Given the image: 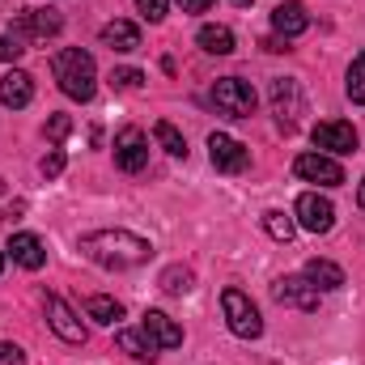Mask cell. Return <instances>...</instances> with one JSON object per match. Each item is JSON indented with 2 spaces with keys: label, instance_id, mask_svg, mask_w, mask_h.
I'll use <instances>...</instances> for the list:
<instances>
[{
  "label": "cell",
  "instance_id": "cell-23",
  "mask_svg": "<svg viewBox=\"0 0 365 365\" xmlns=\"http://www.w3.org/2000/svg\"><path fill=\"white\" fill-rule=\"evenodd\" d=\"M264 230H268V238H276V242H293L297 238V221L289 217V212H264Z\"/></svg>",
  "mask_w": 365,
  "mask_h": 365
},
{
  "label": "cell",
  "instance_id": "cell-10",
  "mask_svg": "<svg viewBox=\"0 0 365 365\" xmlns=\"http://www.w3.org/2000/svg\"><path fill=\"white\" fill-rule=\"evenodd\" d=\"M43 306H47V323H51V331H56L64 344H86V323L77 319V310H73L60 293H47Z\"/></svg>",
  "mask_w": 365,
  "mask_h": 365
},
{
  "label": "cell",
  "instance_id": "cell-16",
  "mask_svg": "<svg viewBox=\"0 0 365 365\" xmlns=\"http://www.w3.org/2000/svg\"><path fill=\"white\" fill-rule=\"evenodd\" d=\"M272 30L276 34H284V38H297V34L310 30V13H306L297 0H284V4H276L272 9Z\"/></svg>",
  "mask_w": 365,
  "mask_h": 365
},
{
  "label": "cell",
  "instance_id": "cell-33",
  "mask_svg": "<svg viewBox=\"0 0 365 365\" xmlns=\"http://www.w3.org/2000/svg\"><path fill=\"white\" fill-rule=\"evenodd\" d=\"M208 4H212V0H179V9H182V13H204Z\"/></svg>",
  "mask_w": 365,
  "mask_h": 365
},
{
  "label": "cell",
  "instance_id": "cell-37",
  "mask_svg": "<svg viewBox=\"0 0 365 365\" xmlns=\"http://www.w3.org/2000/svg\"><path fill=\"white\" fill-rule=\"evenodd\" d=\"M0 272H4V255H0Z\"/></svg>",
  "mask_w": 365,
  "mask_h": 365
},
{
  "label": "cell",
  "instance_id": "cell-24",
  "mask_svg": "<svg viewBox=\"0 0 365 365\" xmlns=\"http://www.w3.org/2000/svg\"><path fill=\"white\" fill-rule=\"evenodd\" d=\"M153 136H158V145L170 153V158H187V140H182V132L175 128V123H153Z\"/></svg>",
  "mask_w": 365,
  "mask_h": 365
},
{
  "label": "cell",
  "instance_id": "cell-5",
  "mask_svg": "<svg viewBox=\"0 0 365 365\" xmlns=\"http://www.w3.org/2000/svg\"><path fill=\"white\" fill-rule=\"evenodd\" d=\"M293 221L302 230H310V234H327L336 225V204L327 195H319V191H302L297 204H293Z\"/></svg>",
  "mask_w": 365,
  "mask_h": 365
},
{
  "label": "cell",
  "instance_id": "cell-2",
  "mask_svg": "<svg viewBox=\"0 0 365 365\" xmlns=\"http://www.w3.org/2000/svg\"><path fill=\"white\" fill-rule=\"evenodd\" d=\"M51 77L60 81V90L68 93L73 102H90L98 93V68H93V56L81 47H64L51 56Z\"/></svg>",
  "mask_w": 365,
  "mask_h": 365
},
{
  "label": "cell",
  "instance_id": "cell-6",
  "mask_svg": "<svg viewBox=\"0 0 365 365\" xmlns=\"http://www.w3.org/2000/svg\"><path fill=\"white\" fill-rule=\"evenodd\" d=\"M268 98H272V110H276V119H280V128L293 132L297 119L306 115V93H302V86H297L293 77H276Z\"/></svg>",
  "mask_w": 365,
  "mask_h": 365
},
{
  "label": "cell",
  "instance_id": "cell-29",
  "mask_svg": "<svg viewBox=\"0 0 365 365\" xmlns=\"http://www.w3.org/2000/svg\"><path fill=\"white\" fill-rule=\"evenodd\" d=\"M43 132H47V140H51V145H60V140H64V136L73 132V119H68V115H51Z\"/></svg>",
  "mask_w": 365,
  "mask_h": 365
},
{
  "label": "cell",
  "instance_id": "cell-12",
  "mask_svg": "<svg viewBox=\"0 0 365 365\" xmlns=\"http://www.w3.org/2000/svg\"><path fill=\"white\" fill-rule=\"evenodd\" d=\"M272 297L280 306H293V310H319V289L306 280V276H280L272 284Z\"/></svg>",
  "mask_w": 365,
  "mask_h": 365
},
{
  "label": "cell",
  "instance_id": "cell-19",
  "mask_svg": "<svg viewBox=\"0 0 365 365\" xmlns=\"http://www.w3.org/2000/svg\"><path fill=\"white\" fill-rule=\"evenodd\" d=\"M306 280L319 289V293H331V289H344V268L340 264H331V259H310L306 264Z\"/></svg>",
  "mask_w": 365,
  "mask_h": 365
},
{
  "label": "cell",
  "instance_id": "cell-3",
  "mask_svg": "<svg viewBox=\"0 0 365 365\" xmlns=\"http://www.w3.org/2000/svg\"><path fill=\"white\" fill-rule=\"evenodd\" d=\"M221 310H225V323L238 340H259L264 336V319H259V306L242 293V289H225L221 293Z\"/></svg>",
  "mask_w": 365,
  "mask_h": 365
},
{
  "label": "cell",
  "instance_id": "cell-22",
  "mask_svg": "<svg viewBox=\"0 0 365 365\" xmlns=\"http://www.w3.org/2000/svg\"><path fill=\"white\" fill-rule=\"evenodd\" d=\"M119 349H123L132 361H153V357H158V349H153V340H149L145 331H119Z\"/></svg>",
  "mask_w": 365,
  "mask_h": 365
},
{
  "label": "cell",
  "instance_id": "cell-26",
  "mask_svg": "<svg viewBox=\"0 0 365 365\" xmlns=\"http://www.w3.org/2000/svg\"><path fill=\"white\" fill-rule=\"evenodd\" d=\"M344 90H349V98H353V102H365V51H361V56H353Z\"/></svg>",
  "mask_w": 365,
  "mask_h": 365
},
{
  "label": "cell",
  "instance_id": "cell-32",
  "mask_svg": "<svg viewBox=\"0 0 365 365\" xmlns=\"http://www.w3.org/2000/svg\"><path fill=\"white\" fill-rule=\"evenodd\" d=\"M140 4V13L149 17V21H162L166 17V0H136Z\"/></svg>",
  "mask_w": 365,
  "mask_h": 365
},
{
  "label": "cell",
  "instance_id": "cell-14",
  "mask_svg": "<svg viewBox=\"0 0 365 365\" xmlns=\"http://www.w3.org/2000/svg\"><path fill=\"white\" fill-rule=\"evenodd\" d=\"M140 331L153 340V349H179L182 344V327L170 319V314H162V310H145Z\"/></svg>",
  "mask_w": 365,
  "mask_h": 365
},
{
  "label": "cell",
  "instance_id": "cell-17",
  "mask_svg": "<svg viewBox=\"0 0 365 365\" xmlns=\"http://www.w3.org/2000/svg\"><path fill=\"white\" fill-rule=\"evenodd\" d=\"M9 255H13V264H21L26 272H38V268L47 264V251H43V242H38L34 234H13V238H9Z\"/></svg>",
  "mask_w": 365,
  "mask_h": 365
},
{
  "label": "cell",
  "instance_id": "cell-35",
  "mask_svg": "<svg viewBox=\"0 0 365 365\" xmlns=\"http://www.w3.org/2000/svg\"><path fill=\"white\" fill-rule=\"evenodd\" d=\"M357 204L365 208V179H361V187H357Z\"/></svg>",
  "mask_w": 365,
  "mask_h": 365
},
{
  "label": "cell",
  "instance_id": "cell-25",
  "mask_svg": "<svg viewBox=\"0 0 365 365\" xmlns=\"http://www.w3.org/2000/svg\"><path fill=\"white\" fill-rule=\"evenodd\" d=\"M158 284H162L166 293H175V297H179V293H191L195 276H191V268H182V264H175V268H166V272H162V280H158Z\"/></svg>",
  "mask_w": 365,
  "mask_h": 365
},
{
  "label": "cell",
  "instance_id": "cell-28",
  "mask_svg": "<svg viewBox=\"0 0 365 365\" xmlns=\"http://www.w3.org/2000/svg\"><path fill=\"white\" fill-rule=\"evenodd\" d=\"M140 81H145L140 68H115V73H110V86H115V90H140Z\"/></svg>",
  "mask_w": 365,
  "mask_h": 365
},
{
  "label": "cell",
  "instance_id": "cell-8",
  "mask_svg": "<svg viewBox=\"0 0 365 365\" xmlns=\"http://www.w3.org/2000/svg\"><path fill=\"white\" fill-rule=\"evenodd\" d=\"M115 166L123 175H140L149 166V136L140 128H123L115 136Z\"/></svg>",
  "mask_w": 365,
  "mask_h": 365
},
{
  "label": "cell",
  "instance_id": "cell-9",
  "mask_svg": "<svg viewBox=\"0 0 365 365\" xmlns=\"http://www.w3.org/2000/svg\"><path fill=\"white\" fill-rule=\"evenodd\" d=\"M208 158H212V166H217L221 175H242V170L251 166V149H247L242 140L225 136V132H212V136H208Z\"/></svg>",
  "mask_w": 365,
  "mask_h": 365
},
{
  "label": "cell",
  "instance_id": "cell-31",
  "mask_svg": "<svg viewBox=\"0 0 365 365\" xmlns=\"http://www.w3.org/2000/svg\"><path fill=\"white\" fill-rule=\"evenodd\" d=\"M26 361V353L17 349V344H9V340H0V365H21Z\"/></svg>",
  "mask_w": 365,
  "mask_h": 365
},
{
  "label": "cell",
  "instance_id": "cell-7",
  "mask_svg": "<svg viewBox=\"0 0 365 365\" xmlns=\"http://www.w3.org/2000/svg\"><path fill=\"white\" fill-rule=\"evenodd\" d=\"M60 30H64V17H60L56 9H21V17L13 21L9 34L21 38V43H26V38H38V43H43V38H56Z\"/></svg>",
  "mask_w": 365,
  "mask_h": 365
},
{
  "label": "cell",
  "instance_id": "cell-13",
  "mask_svg": "<svg viewBox=\"0 0 365 365\" xmlns=\"http://www.w3.org/2000/svg\"><path fill=\"white\" fill-rule=\"evenodd\" d=\"M314 145L327 149V158H340V153H353L357 149V132L353 123H340V119H327V123H314Z\"/></svg>",
  "mask_w": 365,
  "mask_h": 365
},
{
  "label": "cell",
  "instance_id": "cell-11",
  "mask_svg": "<svg viewBox=\"0 0 365 365\" xmlns=\"http://www.w3.org/2000/svg\"><path fill=\"white\" fill-rule=\"evenodd\" d=\"M293 170H297V179L319 182V187H340L344 182V166L336 158H327V153H302L293 162Z\"/></svg>",
  "mask_w": 365,
  "mask_h": 365
},
{
  "label": "cell",
  "instance_id": "cell-1",
  "mask_svg": "<svg viewBox=\"0 0 365 365\" xmlns=\"http://www.w3.org/2000/svg\"><path fill=\"white\" fill-rule=\"evenodd\" d=\"M81 251L90 255L98 268H140V264H149V255H153V247H149V238H140V234H132V230H93L81 238Z\"/></svg>",
  "mask_w": 365,
  "mask_h": 365
},
{
  "label": "cell",
  "instance_id": "cell-4",
  "mask_svg": "<svg viewBox=\"0 0 365 365\" xmlns=\"http://www.w3.org/2000/svg\"><path fill=\"white\" fill-rule=\"evenodd\" d=\"M212 106H217L221 115H230V119H251V115H255V90H251V81H242V77H221V81L212 86Z\"/></svg>",
  "mask_w": 365,
  "mask_h": 365
},
{
  "label": "cell",
  "instance_id": "cell-18",
  "mask_svg": "<svg viewBox=\"0 0 365 365\" xmlns=\"http://www.w3.org/2000/svg\"><path fill=\"white\" fill-rule=\"evenodd\" d=\"M102 47H110V51H136L140 47V26L136 21H123V17L106 21L102 26Z\"/></svg>",
  "mask_w": 365,
  "mask_h": 365
},
{
  "label": "cell",
  "instance_id": "cell-30",
  "mask_svg": "<svg viewBox=\"0 0 365 365\" xmlns=\"http://www.w3.org/2000/svg\"><path fill=\"white\" fill-rule=\"evenodd\" d=\"M26 47H21V38H13V34H0V60L9 64V60H17Z\"/></svg>",
  "mask_w": 365,
  "mask_h": 365
},
{
  "label": "cell",
  "instance_id": "cell-36",
  "mask_svg": "<svg viewBox=\"0 0 365 365\" xmlns=\"http://www.w3.org/2000/svg\"><path fill=\"white\" fill-rule=\"evenodd\" d=\"M234 4H238V9H251V4H255V0H234Z\"/></svg>",
  "mask_w": 365,
  "mask_h": 365
},
{
  "label": "cell",
  "instance_id": "cell-15",
  "mask_svg": "<svg viewBox=\"0 0 365 365\" xmlns=\"http://www.w3.org/2000/svg\"><path fill=\"white\" fill-rule=\"evenodd\" d=\"M30 98H34V77H30V73L13 68V73H4V77H0V102H4L9 110L30 106Z\"/></svg>",
  "mask_w": 365,
  "mask_h": 365
},
{
  "label": "cell",
  "instance_id": "cell-27",
  "mask_svg": "<svg viewBox=\"0 0 365 365\" xmlns=\"http://www.w3.org/2000/svg\"><path fill=\"white\" fill-rule=\"evenodd\" d=\"M64 166H68L64 149H51V153L38 162V175H43V179H60V175H64Z\"/></svg>",
  "mask_w": 365,
  "mask_h": 365
},
{
  "label": "cell",
  "instance_id": "cell-20",
  "mask_svg": "<svg viewBox=\"0 0 365 365\" xmlns=\"http://www.w3.org/2000/svg\"><path fill=\"white\" fill-rule=\"evenodd\" d=\"M195 43H200L208 56H230V51H234V30H230V26H200Z\"/></svg>",
  "mask_w": 365,
  "mask_h": 365
},
{
  "label": "cell",
  "instance_id": "cell-21",
  "mask_svg": "<svg viewBox=\"0 0 365 365\" xmlns=\"http://www.w3.org/2000/svg\"><path fill=\"white\" fill-rule=\"evenodd\" d=\"M86 314L93 323H102V327H115L123 319V306L115 297H106V293H93V297H86Z\"/></svg>",
  "mask_w": 365,
  "mask_h": 365
},
{
  "label": "cell",
  "instance_id": "cell-34",
  "mask_svg": "<svg viewBox=\"0 0 365 365\" xmlns=\"http://www.w3.org/2000/svg\"><path fill=\"white\" fill-rule=\"evenodd\" d=\"M284 43H289V38H264V51H289Z\"/></svg>",
  "mask_w": 365,
  "mask_h": 365
}]
</instances>
